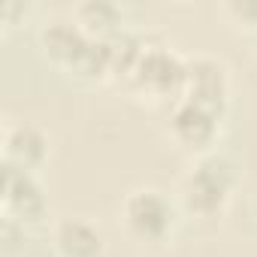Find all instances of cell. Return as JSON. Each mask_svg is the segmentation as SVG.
Returning <instances> with one entry per match:
<instances>
[{
  "instance_id": "6da1fadb",
  "label": "cell",
  "mask_w": 257,
  "mask_h": 257,
  "mask_svg": "<svg viewBox=\"0 0 257 257\" xmlns=\"http://www.w3.org/2000/svg\"><path fill=\"white\" fill-rule=\"evenodd\" d=\"M236 164L224 155H206L194 164L182 185V200L197 215H215L227 206L230 191L236 188Z\"/></svg>"
},
{
  "instance_id": "7a4b0ae2",
  "label": "cell",
  "mask_w": 257,
  "mask_h": 257,
  "mask_svg": "<svg viewBox=\"0 0 257 257\" xmlns=\"http://www.w3.org/2000/svg\"><path fill=\"white\" fill-rule=\"evenodd\" d=\"M0 203L4 218L25 224H40L46 218V191L34 173L19 170L13 164H0Z\"/></svg>"
},
{
  "instance_id": "3957f363",
  "label": "cell",
  "mask_w": 257,
  "mask_h": 257,
  "mask_svg": "<svg viewBox=\"0 0 257 257\" xmlns=\"http://www.w3.org/2000/svg\"><path fill=\"white\" fill-rule=\"evenodd\" d=\"M121 215H124V224L134 236L140 239H149V242H161L170 236L173 230V203L155 191V188H140V191H131L121 206Z\"/></svg>"
},
{
  "instance_id": "277c9868",
  "label": "cell",
  "mask_w": 257,
  "mask_h": 257,
  "mask_svg": "<svg viewBox=\"0 0 257 257\" xmlns=\"http://www.w3.org/2000/svg\"><path fill=\"white\" fill-rule=\"evenodd\" d=\"M134 88L152 97H170V94H182L185 88V61L179 55H173L164 46H152L143 52L134 76H131Z\"/></svg>"
},
{
  "instance_id": "5b68a950",
  "label": "cell",
  "mask_w": 257,
  "mask_h": 257,
  "mask_svg": "<svg viewBox=\"0 0 257 257\" xmlns=\"http://www.w3.org/2000/svg\"><path fill=\"white\" fill-rule=\"evenodd\" d=\"M227 91H230V82H227V70H224L221 61L206 58V55H197V58L185 61L182 100H191V103L221 115L224 106H227Z\"/></svg>"
},
{
  "instance_id": "8992f818",
  "label": "cell",
  "mask_w": 257,
  "mask_h": 257,
  "mask_svg": "<svg viewBox=\"0 0 257 257\" xmlns=\"http://www.w3.org/2000/svg\"><path fill=\"white\" fill-rule=\"evenodd\" d=\"M49 158V140L40 127L19 121L4 127V164H13L19 170L37 173Z\"/></svg>"
},
{
  "instance_id": "52a82bcc",
  "label": "cell",
  "mask_w": 257,
  "mask_h": 257,
  "mask_svg": "<svg viewBox=\"0 0 257 257\" xmlns=\"http://www.w3.org/2000/svg\"><path fill=\"white\" fill-rule=\"evenodd\" d=\"M218 118L221 115H215V112H209L191 100H182L173 109L170 131L185 149H209L218 137Z\"/></svg>"
},
{
  "instance_id": "ba28073f",
  "label": "cell",
  "mask_w": 257,
  "mask_h": 257,
  "mask_svg": "<svg viewBox=\"0 0 257 257\" xmlns=\"http://www.w3.org/2000/svg\"><path fill=\"white\" fill-rule=\"evenodd\" d=\"M91 43L94 40L76 22H52V25H46L40 31V46H43L46 58H52L58 67H64L70 73L82 61V55L88 52Z\"/></svg>"
},
{
  "instance_id": "9c48e42d",
  "label": "cell",
  "mask_w": 257,
  "mask_h": 257,
  "mask_svg": "<svg viewBox=\"0 0 257 257\" xmlns=\"http://www.w3.org/2000/svg\"><path fill=\"white\" fill-rule=\"evenodd\" d=\"M55 251L58 257H103L106 242L103 233L85 218H64L55 227Z\"/></svg>"
},
{
  "instance_id": "30bf717a",
  "label": "cell",
  "mask_w": 257,
  "mask_h": 257,
  "mask_svg": "<svg viewBox=\"0 0 257 257\" xmlns=\"http://www.w3.org/2000/svg\"><path fill=\"white\" fill-rule=\"evenodd\" d=\"M76 25L91 37V40H100V43H109L115 40L118 34H124V16L115 4L109 0H88V4H79L76 7Z\"/></svg>"
},
{
  "instance_id": "8fae6325",
  "label": "cell",
  "mask_w": 257,
  "mask_h": 257,
  "mask_svg": "<svg viewBox=\"0 0 257 257\" xmlns=\"http://www.w3.org/2000/svg\"><path fill=\"white\" fill-rule=\"evenodd\" d=\"M143 52H146V46H143L140 37L127 34V31L118 34L115 40H109V73L131 79L137 64H140V58H143Z\"/></svg>"
},
{
  "instance_id": "7c38bea8",
  "label": "cell",
  "mask_w": 257,
  "mask_h": 257,
  "mask_svg": "<svg viewBox=\"0 0 257 257\" xmlns=\"http://www.w3.org/2000/svg\"><path fill=\"white\" fill-rule=\"evenodd\" d=\"M224 13L245 28H257V0H236V4H227Z\"/></svg>"
},
{
  "instance_id": "4fadbf2b",
  "label": "cell",
  "mask_w": 257,
  "mask_h": 257,
  "mask_svg": "<svg viewBox=\"0 0 257 257\" xmlns=\"http://www.w3.org/2000/svg\"><path fill=\"white\" fill-rule=\"evenodd\" d=\"M254 52H257V43H254Z\"/></svg>"
}]
</instances>
